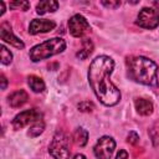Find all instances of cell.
Here are the masks:
<instances>
[{
	"label": "cell",
	"instance_id": "603a6c76",
	"mask_svg": "<svg viewBox=\"0 0 159 159\" xmlns=\"http://www.w3.org/2000/svg\"><path fill=\"white\" fill-rule=\"evenodd\" d=\"M116 159H128V153L125 152V150H119L118 152V154H117V157H116Z\"/></svg>",
	"mask_w": 159,
	"mask_h": 159
},
{
	"label": "cell",
	"instance_id": "cb8c5ba5",
	"mask_svg": "<svg viewBox=\"0 0 159 159\" xmlns=\"http://www.w3.org/2000/svg\"><path fill=\"white\" fill-rule=\"evenodd\" d=\"M0 78H1V89H5V88H6V86H7L6 77H5L4 75H1V76H0Z\"/></svg>",
	"mask_w": 159,
	"mask_h": 159
},
{
	"label": "cell",
	"instance_id": "2e32d148",
	"mask_svg": "<svg viewBox=\"0 0 159 159\" xmlns=\"http://www.w3.org/2000/svg\"><path fill=\"white\" fill-rule=\"evenodd\" d=\"M92 51H93V43H92V41L89 39H86V40H83L82 48L77 52V57L81 58V60H84L92 53Z\"/></svg>",
	"mask_w": 159,
	"mask_h": 159
},
{
	"label": "cell",
	"instance_id": "5bb4252c",
	"mask_svg": "<svg viewBox=\"0 0 159 159\" xmlns=\"http://www.w3.org/2000/svg\"><path fill=\"white\" fill-rule=\"evenodd\" d=\"M27 83L30 86V88L35 92V93H41L45 91V82L42 81V78L37 77V76H29L27 78Z\"/></svg>",
	"mask_w": 159,
	"mask_h": 159
},
{
	"label": "cell",
	"instance_id": "9c48e42d",
	"mask_svg": "<svg viewBox=\"0 0 159 159\" xmlns=\"http://www.w3.org/2000/svg\"><path fill=\"white\" fill-rule=\"evenodd\" d=\"M56 27L55 21L47 20V19H34L30 22L29 26V32L31 35H37V34H43L53 30Z\"/></svg>",
	"mask_w": 159,
	"mask_h": 159
},
{
	"label": "cell",
	"instance_id": "6da1fadb",
	"mask_svg": "<svg viewBox=\"0 0 159 159\" xmlns=\"http://www.w3.org/2000/svg\"><path fill=\"white\" fill-rule=\"evenodd\" d=\"M114 70V61L106 55L96 57L88 68V82L96 97L104 106H114L120 99L118 87L111 81Z\"/></svg>",
	"mask_w": 159,
	"mask_h": 159
},
{
	"label": "cell",
	"instance_id": "3957f363",
	"mask_svg": "<svg viewBox=\"0 0 159 159\" xmlns=\"http://www.w3.org/2000/svg\"><path fill=\"white\" fill-rule=\"evenodd\" d=\"M66 48V42L61 37H53L46 40L45 42L34 46L30 50V60L32 62H39L41 60L50 58L55 55L61 53Z\"/></svg>",
	"mask_w": 159,
	"mask_h": 159
},
{
	"label": "cell",
	"instance_id": "ba28073f",
	"mask_svg": "<svg viewBox=\"0 0 159 159\" xmlns=\"http://www.w3.org/2000/svg\"><path fill=\"white\" fill-rule=\"evenodd\" d=\"M68 29L72 36L75 37H82L86 32L89 31V24L86 20L84 16L76 14L73 15L68 21Z\"/></svg>",
	"mask_w": 159,
	"mask_h": 159
},
{
	"label": "cell",
	"instance_id": "8fae6325",
	"mask_svg": "<svg viewBox=\"0 0 159 159\" xmlns=\"http://www.w3.org/2000/svg\"><path fill=\"white\" fill-rule=\"evenodd\" d=\"M27 98H29L27 93L24 89H19V91L12 92L7 97V102L12 108H19V107H21L22 104H25L27 102Z\"/></svg>",
	"mask_w": 159,
	"mask_h": 159
},
{
	"label": "cell",
	"instance_id": "d4e9b609",
	"mask_svg": "<svg viewBox=\"0 0 159 159\" xmlns=\"http://www.w3.org/2000/svg\"><path fill=\"white\" fill-rule=\"evenodd\" d=\"M5 12V4L4 1H0V15H2Z\"/></svg>",
	"mask_w": 159,
	"mask_h": 159
},
{
	"label": "cell",
	"instance_id": "7c38bea8",
	"mask_svg": "<svg viewBox=\"0 0 159 159\" xmlns=\"http://www.w3.org/2000/svg\"><path fill=\"white\" fill-rule=\"evenodd\" d=\"M58 9V2L55 0H42L36 5V12L39 15H45L47 12H53Z\"/></svg>",
	"mask_w": 159,
	"mask_h": 159
},
{
	"label": "cell",
	"instance_id": "44dd1931",
	"mask_svg": "<svg viewBox=\"0 0 159 159\" xmlns=\"http://www.w3.org/2000/svg\"><path fill=\"white\" fill-rule=\"evenodd\" d=\"M138 140H139L138 134H137L135 132H129V134H128V137H127V142L130 143V144H137Z\"/></svg>",
	"mask_w": 159,
	"mask_h": 159
},
{
	"label": "cell",
	"instance_id": "484cf974",
	"mask_svg": "<svg viewBox=\"0 0 159 159\" xmlns=\"http://www.w3.org/2000/svg\"><path fill=\"white\" fill-rule=\"evenodd\" d=\"M73 159H86V157H84L83 154H76V155L73 157Z\"/></svg>",
	"mask_w": 159,
	"mask_h": 159
},
{
	"label": "cell",
	"instance_id": "277c9868",
	"mask_svg": "<svg viewBox=\"0 0 159 159\" xmlns=\"http://www.w3.org/2000/svg\"><path fill=\"white\" fill-rule=\"evenodd\" d=\"M48 153L55 159H70V145L68 138L63 132H57L48 147Z\"/></svg>",
	"mask_w": 159,
	"mask_h": 159
},
{
	"label": "cell",
	"instance_id": "ffe728a7",
	"mask_svg": "<svg viewBox=\"0 0 159 159\" xmlns=\"http://www.w3.org/2000/svg\"><path fill=\"white\" fill-rule=\"evenodd\" d=\"M93 108H94L93 103H91V102H88V101L82 102V103H80V104H78V109H80V111H82V112H91Z\"/></svg>",
	"mask_w": 159,
	"mask_h": 159
},
{
	"label": "cell",
	"instance_id": "52a82bcc",
	"mask_svg": "<svg viewBox=\"0 0 159 159\" xmlns=\"http://www.w3.org/2000/svg\"><path fill=\"white\" fill-rule=\"evenodd\" d=\"M137 25L143 29H155L159 25V12L153 7H143L137 16Z\"/></svg>",
	"mask_w": 159,
	"mask_h": 159
},
{
	"label": "cell",
	"instance_id": "e0dca14e",
	"mask_svg": "<svg viewBox=\"0 0 159 159\" xmlns=\"http://www.w3.org/2000/svg\"><path fill=\"white\" fill-rule=\"evenodd\" d=\"M43 129H45V123H43L42 120L36 122V123H34V124L30 127L29 135H30V137H37V135H40V134L43 132Z\"/></svg>",
	"mask_w": 159,
	"mask_h": 159
},
{
	"label": "cell",
	"instance_id": "4fadbf2b",
	"mask_svg": "<svg viewBox=\"0 0 159 159\" xmlns=\"http://www.w3.org/2000/svg\"><path fill=\"white\" fill-rule=\"evenodd\" d=\"M135 109L142 116H149V114L153 113L154 107H153V103L149 99L138 98V99H135Z\"/></svg>",
	"mask_w": 159,
	"mask_h": 159
},
{
	"label": "cell",
	"instance_id": "ac0fdd59",
	"mask_svg": "<svg viewBox=\"0 0 159 159\" xmlns=\"http://www.w3.org/2000/svg\"><path fill=\"white\" fill-rule=\"evenodd\" d=\"M29 7H30V2L29 1H25V0H17V1L10 2V9H12V10H22V11H26V10H29Z\"/></svg>",
	"mask_w": 159,
	"mask_h": 159
},
{
	"label": "cell",
	"instance_id": "9a60e30c",
	"mask_svg": "<svg viewBox=\"0 0 159 159\" xmlns=\"http://www.w3.org/2000/svg\"><path fill=\"white\" fill-rule=\"evenodd\" d=\"M73 140L80 147L86 145V143L88 140V132L86 129H83V128H77L73 132Z\"/></svg>",
	"mask_w": 159,
	"mask_h": 159
},
{
	"label": "cell",
	"instance_id": "7402d4cb",
	"mask_svg": "<svg viewBox=\"0 0 159 159\" xmlns=\"http://www.w3.org/2000/svg\"><path fill=\"white\" fill-rule=\"evenodd\" d=\"M102 5H104L106 7H109V9H116L120 5V1H102Z\"/></svg>",
	"mask_w": 159,
	"mask_h": 159
},
{
	"label": "cell",
	"instance_id": "d6986e66",
	"mask_svg": "<svg viewBox=\"0 0 159 159\" xmlns=\"http://www.w3.org/2000/svg\"><path fill=\"white\" fill-rule=\"evenodd\" d=\"M0 48H1V63L2 65H10L12 61V53L4 45H1Z\"/></svg>",
	"mask_w": 159,
	"mask_h": 159
},
{
	"label": "cell",
	"instance_id": "5b68a950",
	"mask_svg": "<svg viewBox=\"0 0 159 159\" xmlns=\"http://www.w3.org/2000/svg\"><path fill=\"white\" fill-rule=\"evenodd\" d=\"M42 120V113L37 109V108H32V109H27L24 112H20L19 114L15 116V118L12 119V127L15 129H21L29 124H34L36 122Z\"/></svg>",
	"mask_w": 159,
	"mask_h": 159
},
{
	"label": "cell",
	"instance_id": "8992f818",
	"mask_svg": "<svg viewBox=\"0 0 159 159\" xmlns=\"http://www.w3.org/2000/svg\"><path fill=\"white\" fill-rule=\"evenodd\" d=\"M116 149V142L112 137H108V135H103L101 137L94 148H93V152H94V155L97 157V159H109L113 154Z\"/></svg>",
	"mask_w": 159,
	"mask_h": 159
},
{
	"label": "cell",
	"instance_id": "7a4b0ae2",
	"mask_svg": "<svg viewBox=\"0 0 159 159\" xmlns=\"http://www.w3.org/2000/svg\"><path fill=\"white\" fill-rule=\"evenodd\" d=\"M128 73L132 80L145 86L158 84V67L154 61L137 56L128 60Z\"/></svg>",
	"mask_w": 159,
	"mask_h": 159
},
{
	"label": "cell",
	"instance_id": "30bf717a",
	"mask_svg": "<svg viewBox=\"0 0 159 159\" xmlns=\"http://www.w3.org/2000/svg\"><path fill=\"white\" fill-rule=\"evenodd\" d=\"M0 36H1V40L10 43L11 46L16 47V48H24L25 47V43L12 34V30H11V26L6 22L1 24L0 26Z\"/></svg>",
	"mask_w": 159,
	"mask_h": 159
}]
</instances>
